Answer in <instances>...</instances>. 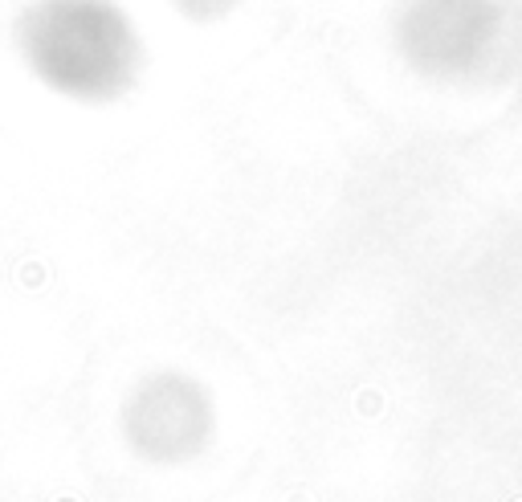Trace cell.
I'll list each match as a JSON object with an SVG mask.
<instances>
[{
  "label": "cell",
  "mask_w": 522,
  "mask_h": 502,
  "mask_svg": "<svg viewBox=\"0 0 522 502\" xmlns=\"http://www.w3.org/2000/svg\"><path fill=\"white\" fill-rule=\"evenodd\" d=\"M29 66L74 98H107L131 74V37L98 0H37L17 25Z\"/></svg>",
  "instance_id": "obj_1"
}]
</instances>
